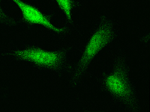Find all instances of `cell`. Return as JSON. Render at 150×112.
<instances>
[{
    "instance_id": "cell-4",
    "label": "cell",
    "mask_w": 150,
    "mask_h": 112,
    "mask_svg": "<svg viewBox=\"0 0 150 112\" xmlns=\"http://www.w3.org/2000/svg\"><path fill=\"white\" fill-rule=\"evenodd\" d=\"M11 1L19 8L22 14L23 20L28 27H32L38 25V26H44L56 34H61L66 33L65 28L55 26L45 13H43L39 9L35 7L34 5L24 2L23 0H11Z\"/></svg>"
},
{
    "instance_id": "cell-2",
    "label": "cell",
    "mask_w": 150,
    "mask_h": 112,
    "mask_svg": "<svg viewBox=\"0 0 150 112\" xmlns=\"http://www.w3.org/2000/svg\"><path fill=\"white\" fill-rule=\"evenodd\" d=\"M70 48L62 46L54 50H47L33 44L24 43L19 47L5 51L4 55L16 61L32 65L40 71L50 72L57 76L69 75L72 65Z\"/></svg>"
},
{
    "instance_id": "cell-1",
    "label": "cell",
    "mask_w": 150,
    "mask_h": 112,
    "mask_svg": "<svg viewBox=\"0 0 150 112\" xmlns=\"http://www.w3.org/2000/svg\"><path fill=\"white\" fill-rule=\"evenodd\" d=\"M99 85L121 110L138 112L141 105L134 82L130 75L128 57L122 49L113 54L112 67L98 78Z\"/></svg>"
},
{
    "instance_id": "cell-6",
    "label": "cell",
    "mask_w": 150,
    "mask_h": 112,
    "mask_svg": "<svg viewBox=\"0 0 150 112\" xmlns=\"http://www.w3.org/2000/svg\"><path fill=\"white\" fill-rule=\"evenodd\" d=\"M17 23L15 19L11 17L2 6V0H0V26H14Z\"/></svg>"
},
{
    "instance_id": "cell-3",
    "label": "cell",
    "mask_w": 150,
    "mask_h": 112,
    "mask_svg": "<svg viewBox=\"0 0 150 112\" xmlns=\"http://www.w3.org/2000/svg\"><path fill=\"white\" fill-rule=\"evenodd\" d=\"M118 32L108 16L99 17L95 27L92 29L89 40L80 56L76 64L71 70V82L73 87H77L86 75L91 61L99 53L111 44L117 38Z\"/></svg>"
},
{
    "instance_id": "cell-5",
    "label": "cell",
    "mask_w": 150,
    "mask_h": 112,
    "mask_svg": "<svg viewBox=\"0 0 150 112\" xmlns=\"http://www.w3.org/2000/svg\"><path fill=\"white\" fill-rule=\"evenodd\" d=\"M59 8L64 13L68 24L72 22V12L74 8V0H55Z\"/></svg>"
}]
</instances>
